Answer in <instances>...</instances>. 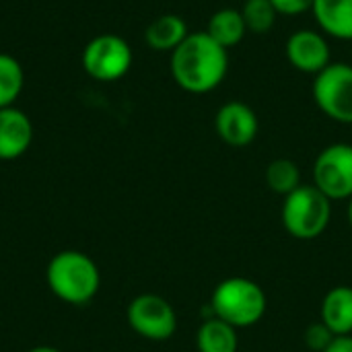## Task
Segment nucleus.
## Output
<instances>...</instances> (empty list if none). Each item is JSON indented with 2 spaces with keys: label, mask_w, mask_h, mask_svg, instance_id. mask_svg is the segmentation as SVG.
Returning a JSON list of instances; mask_svg holds the SVG:
<instances>
[{
  "label": "nucleus",
  "mask_w": 352,
  "mask_h": 352,
  "mask_svg": "<svg viewBox=\"0 0 352 352\" xmlns=\"http://www.w3.org/2000/svg\"><path fill=\"white\" fill-rule=\"evenodd\" d=\"M169 70L175 85L186 93H210L229 72V50L219 45L206 31H194L171 52Z\"/></svg>",
  "instance_id": "1"
},
{
  "label": "nucleus",
  "mask_w": 352,
  "mask_h": 352,
  "mask_svg": "<svg viewBox=\"0 0 352 352\" xmlns=\"http://www.w3.org/2000/svg\"><path fill=\"white\" fill-rule=\"evenodd\" d=\"M45 283L60 301L68 305H87L101 289V272L89 254L62 250L47 262Z\"/></svg>",
  "instance_id": "2"
},
{
  "label": "nucleus",
  "mask_w": 352,
  "mask_h": 352,
  "mask_svg": "<svg viewBox=\"0 0 352 352\" xmlns=\"http://www.w3.org/2000/svg\"><path fill=\"white\" fill-rule=\"evenodd\" d=\"M268 309L264 289L245 276L221 280L210 295V311L214 318L231 324L237 330L256 326Z\"/></svg>",
  "instance_id": "3"
},
{
  "label": "nucleus",
  "mask_w": 352,
  "mask_h": 352,
  "mask_svg": "<svg viewBox=\"0 0 352 352\" xmlns=\"http://www.w3.org/2000/svg\"><path fill=\"white\" fill-rule=\"evenodd\" d=\"M280 221L291 237L299 241L318 239L332 221V200L314 184H301L285 196Z\"/></svg>",
  "instance_id": "4"
},
{
  "label": "nucleus",
  "mask_w": 352,
  "mask_h": 352,
  "mask_svg": "<svg viewBox=\"0 0 352 352\" xmlns=\"http://www.w3.org/2000/svg\"><path fill=\"white\" fill-rule=\"evenodd\" d=\"M311 95L326 118L352 126V64L332 62L316 74Z\"/></svg>",
  "instance_id": "5"
},
{
  "label": "nucleus",
  "mask_w": 352,
  "mask_h": 352,
  "mask_svg": "<svg viewBox=\"0 0 352 352\" xmlns=\"http://www.w3.org/2000/svg\"><path fill=\"white\" fill-rule=\"evenodd\" d=\"M128 326L144 340L165 342L177 332V314L173 305L155 293H142L128 303Z\"/></svg>",
  "instance_id": "6"
},
{
  "label": "nucleus",
  "mask_w": 352,
  "mask_h": 352,
  "mask_svg": "<svg viewBox=\"0 0 352 352\" xmlns=\"http://www.w3.org/2000/svg\"><path fill=\"white\" fill-rule=\"evenodd\" d=\"M132 47L128 41L113 33L93 37L82 50L85 72L99 82H113L128 74L132 66Z\"/></svg>",
  "instance_id": "7"
},
{
  "label": "nucleus",
  "mask_w": 352,
  "mask_h": 352,
  "mask_svg": "<svg viewBox=\"0 0 352 352\" xmlns=\"http://www.w3.org/2000/svg\"><path fill=\"white\" fill-rule=\"evenodd\" d=\"M314 186L334 200L352 198V144L334 142L326 146L314 161Z\"/></svg>",
  "instance_id": "8"
},
{
  "label": "nucleus",
  "mask_w": 352,
  "mask_h": 352,
  "mask_svg": "<svg viewBox=\"0 0 352 352\" xmlns=\"http://www.w3.org/2000/svg\"><path fill=\"white\" fill-rule=\"evenodd\" d=\"M285 54L291 66L303 74L316 76L332 64V52L326 35L314 29L295 31L285 43Z\"/></svg>",
  "instance_id": "9"
},
{
  "label": "nucleus",
  "mask_w": 352,
  "mask_h": 352,
  "mask_svg": "<svg viewBox=\"0 0 352 352\" xmlns=\"http://www.w3.org/2000/svg\"><path fill=\"white\" fill-rule=\"evenodd\" d=\"M214 130L225 144L233 148H243L256 140L260 122L256 111L248 103L229 101L219 107L214 116Z\"/></svg>",
  "instance_id": "10"
},
{
  "label": "nucleus",
  "mask_w": 352,
  "mask_h": 352,
  "mask_svg": "<svg viewBox=\"0 0 352 352\" xmlns=\"http://www.w3.org/2000/svg\"><path fill=\"white\" fill-rule=\"evenodd\" d=\"M33 142V124L21 109H0V161H14L23 157Z\"/></svg>",
  "instance_id": "11"
},
{
  "label": "nucleus",
  "mask_w": 352,
  "mask_h": 352,
  "mask_svg": "<svg viewBox=\"0 0 352 352\" xmlns=\"http://www.w3.org/2000/svg\"><path fill=\"white\" fill-rule=\"evenodd\" d=\"M311 14L324 35L352 41V0H314Z\"/></svg>",
  "instance_id": "12"
},
{
  "label": "nucleus",
  "mask_w": 352,
  "mask_h": 352,
  "mask_svg": "<svg viewBox=\"0 0 352 352\" xmlns=\"http://www.w3.org/2000/svg\"><path fill=\"white\" fill-rule=\"evenodd\" d=\"M322 322L332 330L334 336L352 334V287L338 285L330 289L320 307Z\"/></svg>",
  "instance_id": "13"
},
{
  "label": "nucleus",
  "mask_w": 352,
  "mask_h": 352,
  "mask_svg": "<svg viewBox=\"0 0 352 352\" xmlns=\"http://www.w3.org/2000/svg\"><path fill=\"white\" fill-rule=\"evenodd\" d=\"M190 35L186 21L179 14L167 12L151 21L144 31V41L155 52H173Z\"/></svg>",
  "instance_id": "14"
},
{
  "label": "nucleus",
  "mask_w": 352,
  "mask_h": 352,
  "mask_svg": "<svg viewBox=\"0 0 352 352\" xmlns=\"http://www.w3.org/2000/svg\"><path fill=\"white\" fill-rule=\"evenodd\" d=\"M237 328L219 318H206L196 332V349L198 352H237Z\"/></svg>",
  "instance_id": "15"
},
{
  "label": "nucleus",
  "mask_w": 352,
  "mask_h": 352,
  "mask_svg": "<svg viewBox=\"0 0 352 352\" xmlns=\"http://www.w3.org/2000/svg\"><path fill=\"white\" fill-rule=\"evenodd\" d=\"M206 33L225 50L235 47L237 43L243 41L248 27L243 21L241 10L237 8H219L210 19H208V27Z\"/></svg>",
  "instance_id": "16"
},
{
  "label": "nucleus",
  "mask_w": 352,
  "mask_h": 352,
  "mask_svg": "<svg viewBox=\"0 0 352 352\" xmlns=\"http://www.w3.org/2000/svg\"><path fill=\"white\" fill-rule=\"evenodd\" d=\"M264 179L266 186L280 196H289L291 192H295L301 186V169L295 161L291 159H274L268 163L266 171H264Z\"/></svg>",
  "instance_id": "17"
},
{
  "label": "nucleus",
  "mask_w": 352,
  "mask_h": 352,
  "mask_svg": "<svg viewBox=\"0 0 352 352\" xmlns=\"http://www.w3.org/2000/svg\"><path fill=\"white\" fill-rule=\"evenodd\" d=\"M25 85V72L16 58L0 54V109L12 107Z\"/></svg>",
  "instance_id": "18"
},
{
  "label": "nucleus",
  "mask_w": 352,
  "mask_h": 352,
  "mask_svg": "<svg viewBox=\"0 0 352 352\" xmlns=\"http://www.w3.org/2000/svg\"><path fill=\"white\" fill-rule=\"evenodd\" d=\"M241 14H243L248 33H256V35L268 33L278 19V12L274 10L270 0H245Z\"/></svg>",
  "instance_id": "19"
},
{
  "label": "nucleus",
  "mask_w": 352,
  "mask_h": 352,
  "mask_svg": "<svg viewBox=\"0 0 352 352\" xmlns=\"http://www.w3.org/2000/svg\"><path fill=\"white\" fill-rule=\"evenodd\" d=\"M334 338L336 336L332 334V330L322 320L311 324V326H307V330L303 334V342H305V346L311 352H324L332 344Z\"/></svg>",
  "instance_id": "20"
},
{
  "label": "nucleus",
  "mask_w": 352,
  "mask_h": 352,
  "mask_svg": "<svg viewBox=\"0 0 352 352\" xmlns=\"http://www.w3.org/2000/svg\"><path fill=\"white\" fill-rule=\"evenodd\" d=\"M274 10L283 16H299L303 12H311L314 0H270Z\"/></svg>",
  "instance_id": "21"
},
{
  "label": "nucleus",
  "mask_w": 352,
  "mask_h": 352,
  "mask_svg": "<svg viewBox=\"0 0 352 352\" xmlns=\"http://www.w3.org/2000/svg\"><path fill=\"white\" fill-rule=\"evenodd\" d=\"M324 352H352V336H336Z\"/></svg>",
  "instance_id": "22"
},
{
  "label": "nucleus",
  "mask_w": 352,
  "mask_h": 352,
  "mask_svg": "<svg viewBox=\"0 0 352 352\" xmlns=\"http://www.w3.org/2000/svg\"><path fill=\"white\" fill-rule=\"evenodd\" d=\"M27 352H62L60 349H56V346H47V344H41V346H33V349H29Z\"/></svg>",
  "instance_id": "23"
},
{
  "label": "nucleus",
  "mask_w": 352,
  "mask_h": 352,
  "mask_svg": "<svg viewBox=\"0 0 352 352\" xmlns=\"http://www.w3.org/2000/svg\"><path fill=\"white\" fill-rule=\"evenodd\" d=\"M346 221H349V225H351L352 229V198L349 200V206H346Z\"/></svg>",
  "instance_id": "24"
}]
</instances>
